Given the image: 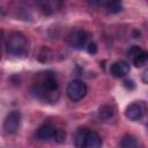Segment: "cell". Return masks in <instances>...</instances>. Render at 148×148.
Wrapping results in <instances>:
<instances>
[{"mask_svg":"<svg viewBox=\"0 0 148 148\" xmlns=\"http://www.w3.org/2000/svg\"><path fill=\"white\" fill-rule=\"evenodd\" d=\"M131 71V67H130V64L124 61V60H120V61H116L111 65L110 67V73L112 76L114 77H125Z\"/></svg>","mask_w":148,"mask_h":148,"instance_id":"8","label":"cell"},{"mask_svg":"<svg viewBox=\"0 0 148 148\" xmlns=\"http://www.w3.org/2000/svg\"><path fill=\"white\" fill-rule=\"evenodd\" d=\"M124 87H125L126 89H128V90H133V89L135 88V84H134V82H133V80H130V79H126V80L124 81Z\"/></svg>","mask_w":148,"mask_h":148,"instance_id":"17","label":"cell"},{"mask_svg":"<svg viewBox=\"0 0 148 148\" xmlns=\"http://www.w3.org/2000/svg\"><path fill=\"white\" fill-rule=\"evenodd\" d=\"M74 145L80 148H98L102 145V139L95 131L81 127L74 134Z\"/></svg>","mask_w":148,"mask_h":148,"instance_id":"2","label":"cell"},{"mask_svg":"<svg viewBox=\"0 0 148 148\" xmlns=\"http://www.w3.org/2000/svg\"><path fill=\"white\" fill-rule=\"evenodd\" d=\"M143 112H145V108L141 103L139 102H135V103H132L130 104L127 108H126V111H125V114L126 117L130 119V120H139L142 116H143Z\"/></svg>","mask_w":148,"mask_h":148,"instance_id":"9","label":"cell"},{"mask_svg":"<svg viewBox=\"0 0 148 148\" xmlns=\"http://www.w3.org/2000/svg\"><path fill=\"white\" fill-rule=\"evenodd\" d=\"M5 47L8 54L14 57H22L28 52V40L22 32H12L5 43Z\"/></svg>","mask_w":148,"mask_h":148,"instance_id":"3","label":"cell"},{"mask_svg":"<svg viewBox=\"0 0 148 148\" xmlns=\"http://www.w3.org/2000/svg\"><path fill=\"white\" fill-rule=\"evenodd\" d=\"M65 138H66V133H65L62 130L57 128V130H56V133H54L53 139H54L57 142H62V141L65 140Z\"/></svg>","mask_w":148,"mask_h":148,"instance_id":"15","label":"cell"},{"mask_svg":"<svg viewBox=\"0 0 148 148\" xmlns=\"http://www.w3.org/2000/svg\"><path fill=\"white\" fill-rule=\"evenodd\" d=\"M64 0H36L38 7L45 15L56 14L62 6Z\"/></svg>","mask_w":148,"mask_h":148,"instance_id":"7","label":"cell"},{"mask_svg":"<svg viewBox=\"0 0 148 148\" xmlns=\"http://www.w3.org/2000/svg\"><path fill=\"white\" fill-rule=\"evenodd\" d=\"M58 89L59 87H58V82L56 77L51 74H46L39 82L34 84L31 92L37 98L53 103L58 99V96H59Z\"/></svg>","mask_w":148,"mask_h":148,"instance_id":"1","label":"cell"},{"mask_svg":"<svg viewBox=\"0 0 148 148\" xmlns=\"http://www.w3.org/2000/svg\"><path fill=\"white\" fill-rule=\"evenodd\" d=\"M105 7L110 13H118L123 9L121 0H105Z\"/></svg>","mask_w":148,"mask_h":148,"instance_id":"13","label":"cell"},{"mask_svg":"<svg viewBox=\"0 0 148 148\" xmlns=\"http://www.w3.org/2000/svg\"><path fill=\"white\" fill-rule=\"evenodd\" d=\"M120 146L123 148H134V147H139V141L136 140L135 136L133 135H125L120 142Z\"/></svg>","mask_w":148,"mask_h":148,"instance_id":"12","label":"cell"},{"mask_svg":"<svg viewBox=\"0 0 148 148\" xmlns=\"http://www.w3.org/2000/svg\"><path fill=\"white\" fill-rule=\"evenodd\" d=\"M21 125V112L17 110L10 111L3 120V131L7 134H14L17 132Z\"/></svg>","mask_w":148,"mask_h":148,"instance_id":"6","label":"cell"},{"mask_svg":"<svg viewBox=\"0 0 148 148\" xmlns=\"http://www.w3.org/2000/svg\"><path fill=\"white\" fill-rule=\"evenodd\" d=\"M56 130L51 124H43L38 130H37V138L42 141H46L50 139H53Z\"/></svg>","mask_w":148,"mask_h":148,"instance_id":"10","label":"cell"},{"mask_svg":"<svg viewBox=\"0 0 148 148\" xmlns=\"http://www.w3.org/2000/svg\"><path fill=\"white\" fill-rule=\"evenodd\" d=\"M66 92L73 102L81 101L87 94V84L81 80H73L68 83Z\"/></svg>","mask_w":148,"mask_h":148,"instance_id":"5","label":"cell"},{"mask_svg":"<svg viewBox=\"0 0 148 148\" xmlns=\"http://www.w3.org/2000/svg\"><path fill=\"white\" fill-rule=\"evenodd\" d=\"M86 49H87L88 53H90V54H95V53L97 52V45H96V43H94V42L88 43V45L86 46Z\"/></svg>","mask_w":148,"mask_h":148,"instance_id":"16","label":"cell"},{"mask_svg":"<svg viewBox=\"0 0 148 148\" xmlns=\"http://www.w3.org/2000/svg\"><path fill=\"white\" fill-rule=\"evenodd\" d=\"M148 62V51H139L133 56V65L135 67H142Z\"/></svg>","mask_w":148,"mask_h":148,"instance_id":"11","label":"cell"},{"mask_svg":"<svg viewBox=\"0 0 148 148\" xmlns=\"http://www.w3.org/2000/svg\"><path fill=\"white\" fill-rule=\"evenodd\" d=\"M141 79L145 83H148V68H146L143 72H142V75H141Z\"/></svg>","mask_w":148,"mask_h":148,"instance_id":"18","label":"cell"},{"mask_svg":"<svg viewBox=\"0 0 148 148\" xmlns=\"http://www.w3.org/2000/svg\"><path fill=\"white\" fill-rule=\"evenodd\" d=\"M114 116V110L111 105H103L99 109V117L103 120H110Z\"/></svg>","mask_w":148,"mask_h":148,"instance_id":"14","label":"cell"},{"mask_svg":"<svg viewBox=\"0 0 148 148\" xmlns=\"http://www.w3.org/2000/svg\"><path fill=\"white\" fill-rule=\"evenodd\" d=\"M88 40H89V34L82 29L72 30L66 38L67 44L75 50H82L83 47H86L88 45Z\"/></svg>","mask_w":148,"mask_h":148,"instance_id":"4","label":"cell"},{"mask_svg":"<svg viewBox=\"0 0 148 148\" xmlns=\"http://www.w3.org/2000/svg\"><path fill=\"white\" fill-rule=\"evenodd\" d=\"M88 2L91 3L92 6H95V5H98L101 2V0H88Z\"/></svg>","mask_w":148,"mask_h":148,"instance_id":"19","label":"cell"}]
</instances>
